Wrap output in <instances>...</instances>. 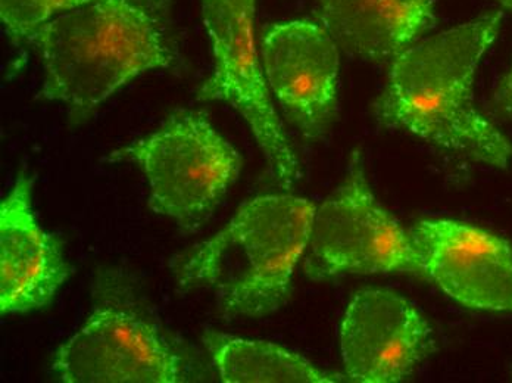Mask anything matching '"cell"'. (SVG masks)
Instances as JSON below:
<instances>
[{
    "label": "cell",
    "mask_w": 512,
    "mask_h": 383,
    "mask_svg": "<svg viewBox=\"0 0 512 383\" xmlns=\"http://www.w3.org/2000/svg\"><path fill=\"white\" fill-rule=\"evenodd\" d=\"M505 8L512 9V0H499Z\"/></svg>",
    "instance_id": "16"
},
{
    "label": "cell",
    "mask_w": 512,
    "mask_h": 383,
    "mask_svg": "<svg viewBox=\"0 0 512 383\" xmlns=\"http://www.w3.org/2000/svg\"><path fill=\"white\" fill-rule=\"evenodd\" d=\"M202 342L226 383L345 381V376L318 369L307 358L271 342L237 338L212 329L205 330Z\"/></svg>",
    "instance_id": "13"
},
{
    "label": "cell",
    "mask_w": 512,
    "mask_h": 383,
    "mask_svg": "<svg viewBox=\"0 0 512 383\" xmlns=\"http://www.w3.org/2000/svg\"><path fill=\"white\" fill-rule=\"evenodd\" d=\"M490 111L495 117L512 120V68L495 90Z\"/></svg>",
    "instance_id": "15"
},
{
    "label": "cell",
    "mask_w": 512,
    "mask_h": 383,
    "mask_svg": "<svg viewBox=\"0 0 512 383\" xmlns=\"http://www.w3.org/2000/svg\"><path fill=\"white\" fill-rule=\"evenodd\" d=\"M111 163H133L149 183V208L198 232L239 179V152L201 110L171 112L158 130L111 152Z\"/></svg>",
    "instance_id": "5"
},
{
    "label": "cell",
    "mask_w": 512,
    "mask_h": 383,
    "mask_svg": "<svg viewBox=\"0 0 512 383\" xmlns=\"http://www.w3.org/2000/svg\"><path fill=\"white\" fill-rule=\"evenodd\" d=\"M315 210L299 196L249 199L214 238L173 258L174 276L183 289H211L226 319L268 316L289 300Z\"/></svg>",
    "instance_id": "3"
},
{
    "label": "cell",
    "mask_w": 512,
    "mask_h": 383,
    "mask_svg": "<svg viewBox=\"0 0 512 383\" xmlns=\"http://www.w3.org/2000/svg\"><path fill=\"white\" fill-rule=\"evenodd\" d=\"M315 21L346 54L393 61L436 26L435 0H315Z\"/></svg>",
    "instance_id": "12"
},
{
    "label": "cell",
    "mask_w": 512,
    "mask_h": 383,
    "mask_svg": "<svg viewBox=\"0 0 512 383\" xmlns=\"http://www.w3.org/2000/svg\"><path fill=\"white\" fill-rule=\"evenodd\" d=\"M33 177L21 173L0 204V313L48 307L70 276L56 235L33 210Z\"/></svg>",
    "instance_id": "11"
},
{
    "label": "cell",
    "mask_w": 512,
    "mask_h": 383,
    "mask_svg": "<svg viewBox=\"0 0 512 383\" xmlns=\"http://www.w3.org/2000/svg\"><path fill=\"white\" fill-rule=\"evenodd\" d=\"M435 350L432 326L402 295L367 288L349 302L340 325V351L349 381H404Z\"/></svg>",
    "instance_id": "9"
},
{
    "label": "cell",
    "mask_w": 512,
    "mask_h": 383,
    "mask_svg": "<svg viewBox=\"0 0 512 383\" xmlns=\"http://www.w3.org/2000/svg\"><path fill=\"white\" fill-rule=\"evenodd\" d=\"M214 68L199 101L231 105L248 123L277 185L292 189L301 167L274 110L255 46V0H202Z\"/></svg>",
    "instance_id": "7"
},
{
    "label": "cell",
    "mask_w": 512,
    "mask_h": 383,
    "mask_svg": "<svg viewBox=\"0 0 512 383\" xmlns=\"http://www.w3.org/2000/svg\"><path fill=\"white\" fill-rule=\"evenodd\" d=\"M92 2L96 0H0V18L11 42L27 45L30 37L52 18Z\"/></svg>",
    "instance_id": "14"
},
{
    "label": "cell",
    "mask_w": 512,
    "mask_h": 383,
    "mask_svg": "<svg viewBox=\"0 0 512 383\" xmlns=\"http://www.w3.org/2000/svg\"><path fill=\"white\" fill-rule=\"evenodd\" d=\"M67 383H184L192 364L180 345L137 300L126 274L102 270L93 282V310L53 358Z\"/></svg>",
    "instance_id": "4"
},
{
    "label": "cell",
    "mask_w": 512,
    "mask_h": 383,
    "mask_svg": "<svg viewBox=\"0 0 512 383\" xmlns=\"http://www.w3.org/2000/svg\"><path fill=\"white\" fill-rule=\"evenodd\" d=\"M173 0H96L43 24L28 40L43 65L37 98L62 102L74 124L131 80L181 70Z\"/></svg>",
    "instance_id": "1"
},
{
    "label": "cell",
    "mask_w": 512,
    "mask_h": 383,
    "mask_svg": "<svg viewBox=\"0 0 512 383\" xmlns=\"http://www.w3.org/2000/svg\"><path fill=\"white\" fill-rule=\"evenodd\" d=\"M265 80L305 139L327 135L339 115V46L315 20L271 24L261 36Z\"/></svg>",
    "instance_id": "8"
},
{
    "label": "cell",
    "mask_w": 512,
    "mask_h": 383,
    "mask_svg": "<svg viewBox=\"0 0 512 383\" xmlns=\"http://www.w3.org/2000/svg\"><path fill=\"white\" fill-rule=\"evenodd\" d=\"M427 280L464 307L512 311V247L480 227L421 220L410 229Z\"/></svg>",
    "instance_id": "10"
},
{
    "label": "cell",
    "mask_w": 512,
    "mask_h": 383,
    "mask_svg": "<svg viewBox=\"0 0 512 383\" xmlns=\"http://www.w3.org/2000/svg\"><path fill=\"white\" fill-rule=\"evenodd\" d=\"M502 20V12H487L396 56L373 105L376 120L442 151L507 168L510 142L476 110L473 98L477 67L498 37Z\"/></svg>",
    "instance_id": "2"
},
{
    "label": "cell",
    "mask_w": 512,
    "mask_h": 383,
    "mask_svg": "<svg viewBox=\"0 0 512 383\" xmlns=\"http://www.w3.org/2000/svg\"><path fill=\"white\" fill-rule=\"evenodd\" d=\"M305 273L311 280L343 274L402 273L427 280L410 230L377 201L364 155L352 152L345 182L315 210Z\"/></svg>",
    "instance_id": "6"
}]
</instances>
